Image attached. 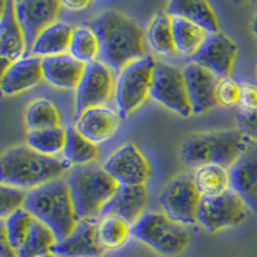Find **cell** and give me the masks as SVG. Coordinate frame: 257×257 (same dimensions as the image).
I'll use <instances>...</instances> for the list:
<instances>
[{
  "instance_id": "1",
  "label": "cell",
  "mask_w": 257,
  "mask_h": 257,
  "mask_svg": "<svg viewBox=\"0 0 257 257\" xmlns=\"http://www.w3.org/2000/svg\"><path fill=\"white\" fill-rule=\"evenodd\" d=\"M98 36L100 53L98 61L118 76L128 64L146 58L144 32L132 17L117 9H108L89 22Z\"/></svg>"
},
{
  "instance_id": "2",
  "label": "cell",
  "mask_w": 257,
  "mask_h": 257,
  "mask_svg": "<svg viewBox=\"0 0 257 257\" xmlns=\"http://www.w3.org/2000/svg\"><path fill=\"white\" fill-rule=\"evenodd\" d=\"M72 165L63 157H50L35 152L29 146L15 147L3 153L0 160L2 184L27 192L62 179Z\"/></svg>"
},
{
  "instance_id": "3",
  "label": "cell",
  "mask_w": 257,
  "mask_h": 257,
  "mask_svg": "<svg viewBox=\"0 0 257 257\" xmlns=\"http://www.w3.org/2000/svg\"><path fill=\"white\" fill-rule=\"evenodd\" d=\"M251 144V139L239 130L197 133L183 142L180 158L185 165L196 169L206 165H219L229 169Z\"/></svg>"
},
{
  "instance_id": "4",
  "label": "cell",
  "mask_w": 257,
  "mask_h": 257,
  "mask_svg": "<svg viewBox=\"0 0 257 257\" xmlns=\"http://www.w3.org/2000/svg\"><path fill=\"white\" fill-rule=\"evenodd\" d=\"M24 208L38 221L47 225L58 242L66 239L79 222L66 179L30 190Z\"/></svg>"
},
{
  "instance_id": "5",
  "label": "cell",
  "mask_w": 257,
  "mask_h": 257,
  "mask_svg": "<svg viewBox=\"0 0 257 257\" xmlns=\"http://www.w3.org/2000/svg\"><path fill=\"white\" fill-rule=\"evenodd\" d=\"M66 180L79 221L99 220L103 208L118 188L117 181L96 165L75 167Z\"/></svg>"
},
{
  "instance_id": "6",
  "label": "cell",
  "mask_w": 257,
  "mask_h": 257,
  "mask_svg": "<svg viewBox=\"0 0 257 257\" xmlns=\"http://www.w3.org/2000/svg\"><path fill=\"white\" fill-rule=\"evenodd\" d=\"M133 237L167 257L181 254L190 242L187 226L171 220L164 212L144 213L133 225Z\"/></svg>"
},
{
  "instance_id": "7",
  "label": "cell",
  "mask_w": 257,
  "mask_h": 257,
  "mask_svg": "<svg viewBox=\"0 0 257 257\" xmlns=\"http://www.w3.org/2000/svg\"><path fill=\"white\" fill-rule=\"evenodd\" d=\"M156 61L152 57L128 64L116 77L114 85V103L117 113L121 118H126L134 113L151 96L153 70Z\"/></svg>"
},
{
  "instance_id": "8",
  "label": "cell",
  "mask_w": 257,
  "mask_h": 257,
  "mask_svg": "<svg viewBox=\"0 0 257 257\" xmlns=\"http://www.w3.org/2000/svg\"><path fill=\"white\" fill-rule=\"evenodd\" d=\"M201 199L193 175L181 174L167 183L161 192L158 202L167 217L187 226L197 222Z\"/></svg>"
},
{
  "instance_id": "9",
  "label": "cell",
  "mask_w": 257,
  "mask_h": 257,
  "mask_svg": "<svg viewBox=\"0 0 257 257\" xmlns=\"http://www.w3.org/2000/svg\"><path fill=\"white\" fill-rule=\"evenodd\" d=\"M151 98L181 117H189L193 113L183 68L156 62Z\"/></svg>"
},
{
  "instance_id": "10",
  "label": "cell",
  "mask_w": 257,
  "mask_h": 257,
  "mask_svg": "<svg viewBox=\"0 0 257 257\" xmlns=\"http://www.w3.org/2000/svg\"><path fill=\"white\" fill-rule=\"evenodd\" d=\"M116 79L111 68L102 62L86 64L75 93V118L94 107H103L114 96Z\"/></svg>"
},
{
  "instance_id": "11",
  "label": "cell",
  "mask_w": 257,
  "mask_h": 257,
  "mask_svg": "<svg viewBox=\"0 0 257 257\" xmlns=\"http://www.w3.org/2000/svg\"><path fill=\"white\" fill-rule=\"evenodd\" d=\"M248 210L245 202L230 189L217 197L202 198L197 222L206 230L215 233L239 225L247 219Z\"/></svg>"
},
{
  "instance_id": "12",
  "label": "cell",
  "mask_w": 257,
  "mask_h": 257,
  "mask_svg": "<svg viewBox=\"0 0 257 257\" xmlns=\"http://www.w3.org/2000/svg\"><path fill=\"white\" fill-rule=\"evenodd\" d=\"M62 7L57 0H20L15 2V12L26 41V57L39 36L58 22Z\"/></svg>"
},
{
  "instance_id": "13",
  "label": "cell",
  "mask_w": 257,
  "mask_h": 257,
  "mask_svg": "<svg viewBox=\"0 0 257 257\" xmlns=\"http://www.w3.org/2000/svg\"><path fill=\"white\" fill-rule=\"evenodd\" d=\"M102 167L118 185H146L152 175V167L146 156L132 143L112 153Z\"/></svg>"
},
{
  "instance_id": "14",
  "label": "cell",
  "mask_w": 257,
  "mask_h": 257,
  "mask_svg": "<svg viewBox=\"0 0 257 257\" xmlns=\"http://www.w3.org/2000/svg\"><path fill=\"white\" fill-rule=\"evenodd\" d=\"M237 54V44L229 36L219 32L208 35L203 45L190 59L219 79H226L233 72Z\"/></svg>"
},
{
  "instance_id": "15",
  "label": "cell",
  "mask_w": 257,
  "mask_h": 257,
  "mask_svg": "<svg viewBox=\"0 0 257 257\" xmlns=\"http://www.w3.org/2000/svg\"><path fill=\"white\" fill-rule=\"evenodd\" d=\"M193 113L202 114L217 105L216 88L219 77L194 62L183 68Z\"/></svg>"
},
{
  "instance_id": "16",
  "label": "cell",
  "mask_w": 257,
  "mask_h": 257,
  "mask_svg": "<svg viewBox=\"0 0 257 257\" xmlns=\"http://www.w3.org/2000/svg\"><path fill=\"white\" fill-rule=\"evenodd\" d=\"M104 252L98 237V220H81L66 239L54 244L50 253L57 257H102Z\"/></svg>"
},
{
  "instance_id": "17",
  "label": "cell",
  "mask_w": 257,
  "mask_h": 257,
  "mask_svg": "<svg viewBox=\"0 0 257 257\" xmlns=\"http://www.w3.org/2000/svg\"><path fill=\"white\" fill-rule=\"evenodd\" d=\"M230 189L235 192L249 210L257 213V144L252 142L248 149L229 167Z\"/></svg>"
},
{
  "instance_id": "18",
  "label": "cell",
  "mask_w": 257,
  "mask_h": 257,
  "mask_svg": "<svg viewBox=\"0 0 257 257\" xmlns=\"http://www.w3.org/2000/svg\"><path fill=\"white\" fill-rule=\"evenodd\" d=\"M0 57L3 71L26 57V41L15 12V2H0Z\"/></svg>"
},
{
  "instance_id": "19",
  "label": "cell",
  "mask_w": 257,
  "mask_h": 257,
  "mask_svg": "<svg viewBox=\"0 0 257 257\" xmlns=\"http://www.w3.org/2000/svg\"><path fill=\"white\" fill-rule=\"evenodd\" d=\"M44 81L43 58L29 56L18 59L2 73V93L6 96L22 94Z\"/></svg>"
},
{
  "instance_id": "20",
  "label": "cell",
  "mask_w": 257,
  "mask_h": 257,
  "mask_svg": "<svg viewBox=\"0 0 257 257\" xmlns=\"http://www.w3.org/2000/svg\"><path fill=\"white\" fill-rule=\"evenodd\" d=\"M120 114L108 107H94L82 112L75 122V128L95 146L109 141L118 130Z\"/></svg>"
},
{
  "instance_id": "21",
  "label": "cell",
  "mask_w": 257,
  "mask_h": 257,
  "mask_svg": "<svg viewBox=\"0 0 257 257\" xmlns=\"http://www.w3.org/2000/svg\"><path fill=\"white\" fill-rule=\"evenodd\" d=\"M149 194L146 185H118L114 196L104 206L100 217L114 215L134 225L146 213Z\"/></svg>"
},
{
  "instance_id": "22",
  "label": "cell",
  "mask_w": 257,
  "mask_h": 257,
  "mask_svg": "<svg viewBox=\"0 0 257 257\" xmlns=\"http://www.w3.org/2000/svg\"><path fill=\"white\" fill-rule=\"evenodd\" d=\"M86 64L73 58L70 53L43 58L44 80L61 89H75L79 86Z\"/></svg>"
},
{
  "instance_id": "23",
  "label": "cell",
  "mask_w": 257,
  "mask_h": 257,
  "mask_svg": "<svg viewBox=\"0 0 257 257\" xmlns=\"http://www.w3.org/2000/svg\"><path fill=\"white\" fill-rule=\"evenodd\" d=\"M165 12L171 18H183L197 25L208 34H219V21L216 13L207 2L199 0H173Z\"/></svg>"
},
{
  "instance_id": "24",
  "label": "cell",
  "mask_w": 257,
  "mask_h": 257,
  "mask_svg": "<svg viewBox=\"0 0 257 257\" xmlns=\"http://www.w3.org/2000/svg\"><path fill=\"white\" fill-rule=\"evenodd\" d=\"M73 29L64 22H57L48 27L36 40L29 56L48 58V57L67 54L70 50Z\"/></svg>"
},
{
  "instance_id": "25",
  "label": "cell",
  "mask_w": 257,
  "mask_h": 257,
  "mask_svg": "<svg viewBox=\"0 0 257 257\" xmlns=\"http://www.w3.org/2000/svg\"><path fill=\"white\" fill-rule=\"evenodd\" d=\"M193 180L202 198H211L230 190L229 169L219 165H206L196 169Z\"/></svg>"
},
{
  "instance_id": "26",
  "label": "cell",
  "mask_w": 257,
  "mask_h": 257,
  "mask_svg": "<svg viewBox=\"0 0 257 257\" xmlns=\"http://www.w3.org/2000/svg\"><path fill=\"white\" fill-rule=\"evenodd\" d=\"M171 21L176 53L192 58L211 34L183 18H171Z\"/></svg>"
},
{
  "instance_id": "27",
  "label": "cell",
  "mask_w": 257,
  "mask_h": 257,
  "mask_svg": "<svg viewBox=\"0 0 257 257\" xmlns=\"http://www.w3.org/2000/svg\"><path fill=\"white\" fill-rule=\"evenodd\" d=\"M98 237L105 251H117L133 237V225L114 215H105L98 220Z\"/></svg>"
},
{
  "instance_id": "28",
  "label": "cell",
  "mask_w": 257,
  "mask_h": 257,
  "mask_svg": "<svg viewBox=\"0 0 257 257\" xmlns=\"http://www.w3.org/2000/svg\"><path fill=\"white\" fill-rule=\"evenodd\" d=\"M67 139H66V147L63 151V158L75 166H88L96 160L99 151L94 143L85 139L75 126L66 127Z\"/></svg>"
},
{
  "instance_id": "29",
  "label": "cell",
  "mask_w": 257,
  "mask_h": 257,
  "mask_svg": "<svg viewBox=\"0 0 257 257\" xmlns=\"http://www.w3.org/2000/svg\"><path fill=\"white\" fill-rule=\"evenodd\" d=\"M147 40L160 54L171 56L175 54V43H174L173 21L166 12H160L153 17L147 30Z\"/></svg>"
},
{
  "instance_id": "30",
  "label": "cell",
  "mask_w": 257,
  "mask_h": 257,
  "mask_svg": "<svg viewBox=\"0 0 257 257\" xmlns=\"http://www.w3.org/2000/svg\"><path fill=\"white\" fill-rule=\"evenodd\" d=\"M66 139H67L66 128L61 126V127L29 132L26 142L27 146L35 152L50 157H58L61 153H63Z\"/></svg>"
},
{
  "instance_id": "31",
  "label": "cell",
  "mask_w": 257,
  "mask_h": 257,
  "mask_svg": "<svg viewBox=\"0 0 257 257\" xmlns=\"http://www.w3.org/2000/svg\"><path fill=\"white\" fill-rule=\"evenodd\" d=\"M68 53L73 58H76L77 61L84 64H89L98 61L100 53V45L95 32L88 26L73 29Z\"/></svg>"
},
{
  "instance_id": "32",
  "label": "cell",
  "mask_w": 257,
  "mask_h": 257,
  "mask_svg": "<svg viewBox=\"0 0 257 257\" xmlns=\"http://www.w3.org/2000/svg\"><path fill=\"white\" fill-rule=\"evenodd\" d=\"M58 242L49 228L35 219L25 240L22 248L17 252L18 257H44L50 254L54 244Z\"/></svg>"
},
{
  "instance_id": "33",
  "label": "cell",
  "mask_w": 257,
  "mask_h": 257,
  "mask_svg": "<svg viewBox=\"0 0 257 257\" xmlns=\"http://www.w3.org/2000/svg\"><path fill=\"white\" fill-rule=\"evenodd\" d=\"M29 132L61 127V116L57 107L48 99H38L29 105L25 113Z\"/></svg>"
},
{
  "instance_id": "34",
  "label": "cell",
  "mask_w": 257,
  "mask_h": 257,
  "mask_svg": "<svg viewBox=\"0 0 257 257\" xmlns=\"http://www.w3.org/2000/svg\"><path fill=\"white\" fill-rule=\"evenodd\" d=\"M34 221H35V217L25 208L16 211L4 220L2 228L6 233L7 240L17 252L22 248L25 240L29 237Z\"/></svg>"
},
{
  "instance_id": "35",
  "label": "cell",
  "mask_w": 257,
  "mask_h": 257,
  "mask_svg": "<svg viewBox=\"0 0 257 257\" xmlns=\"http://www.w3.org/2000/svg\"><path fill=\"white\" fill-rule=\"evenodd\" d=\"M27 190L12 185L2 184L0 187V216L6 220L16 211L25 207L27 198Z\"/></svg>"
},
{
  "instance_id": "36",
  "label": "cell",
  "mask_w": 257,
  "mask_h": 257,
  "mask_svg": "<svg viewBox=\"0 0 257 257\" xmlns=\"http://www.w3.org/2000/svg\"><path fill=\"white\" fill-rule=\"evenodd\" d=\"M240 96V82L235 80L226 77V79H220L216 88V99L217 104L231 108L239 104Z\"/></svg>"
},
{
  "instance_id": "37",
  "label": "cell",
  "mask_w": 257,
  "mask_h": 257,
  "mask_svg": "<svg viewBox=\"0 0 257 257\" xmlns=\"http://www.w3.org/2000/svg\"><path fill=\"white\" fill-rule=\"evenodd\" d=\"M238 111L243 113H257V85L240 82V96Z\"/></svg>"
},
{
  "instance_id": "38",
  "label": "cell",
  "mask_w": 257,
  "mask_h": 257,
  "mask_svg": "<svg viewBox=\"0 0 257 257\" xmlns=\"http://www.w3.org/2000/svg\"><path fill=\"white\" fill-rule=\"evenodd\" d=\"M235 120L238 130L248 139L257 142V113H243L238 111Z\"/></svg>"
},
{
  "instance_id": "39",
  "label": "cell",
  "mask_w": 257,
  "mask_h": 257,
  "mask_svg": "<svg viewBox=\"0 0 257 257\" xmlns=\"http://www.w3.org/2000/svg\"><path fill=\"white\" fill-rule=\"evenodd\" d=\"M0 257H18L17 251L7 240L3 228H2V233H0Z\"/></svg>"
},
{
  "instance_id": "40",
  "label": "cell",
  "mask_w": 257,
  "mask_h": 257,
  "mask_svg": "<svg viewBox=\"0 0 257 257\" xmlns=\"http://www.w3.org/2000/svg\"><path fill=\"white\" fill-rule=\"evenodd\" d=\"M62 7L68 11H73V12H79V11H84L88 7H90L91 2H88V0H77V2H61Z\"/></svg>"
},
{
  "instance_id": "41",
  "label": "cell",
  "mask_w": 257,
  "mask_h": 257,
  "mask_svg": "<svg viewBox=\"0 0 257 257\" xmlns=\"http://www.w3.org/2000/svg\"><path fill=\"white\" fill-rule=\"evenodd\" d=\"M252 29H253L254 35L257 36V16H256V17H254V20H253V25H252Z\"/></svg>"
},
{
  "instance_id": "42",
  "label": "cell",
  "mask_w": 257,
  "mask_h": 257,
  "mask_svg": "<svg viewBox=\"0 0 257 257\" xmlns=\"http://www.w3.org/2000/svg\"><path fill=\"white\" fill-rule=\"evenodd\" d=\"M44 257H57V256H54V254L50 253V254H47V256H44Z\"/></svg>"
},
{
  "instance_id": "43",
  "label": "cell",
  "mask_w": 257,
  "mask_h": 257,
  "mask_svg": "<svg viewBox=\"0 0 257 257\" xmlns=\"http://www.w3.org/2000/svg\"><path fill=\"white\" fill-rule=\"evenodd\" d=\"M256 75H257V70H256Z\"/></svg>"
}]
</instances>
